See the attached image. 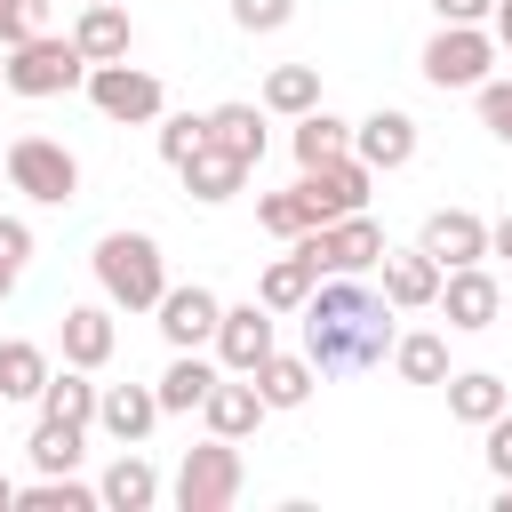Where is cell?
Listing matches in <instances>:
<instances>
[{
    "label": "cell",
    "instance_id": "6da1fadb",
    "mask_svg": "<svg viewBox=\"0 0 512 512\" xmlns=\"http://www.w3.org/2000/svg\"><path fill=\"white\" fill-rule=\"evenodd\" d=\"M296 320H304L312 376H368V368L392 360V336H400L384 288H368L360 272H320L312 296L296 304Z\"/></svg>",
    "mask_w": 512,
    "mask_h": 512
},
{
    "label": "cell",
    "instance_id": "7a4b0ae2",
    "mask_svg": "<svg viewBox=\"0 0 512 512\" xmlns=\"http://www.w3.org/2000/svg\"><path fill=\"white\" fill-rule=\"evenodd\" d=\"M88 264H96L104 304H120V312H152L160 288H168V264H160V240L152 232H104Z\"/></svg>",
    "mask_w": 512,
    "mask_h": 512
},
{
    "label": "cell",
    "instance_id": "3957f363",
    "mask_svg": "<svg viewBox=\"0 0 512 512\" xmlns=\"http://www.w3.org/2000/svg\"><path fill=\"white\" fill-rule=\"evenodd\" d=\"M240 488H248V464H240V440H200V448H184V464H176V480H168V496H176V512H232L240 504Z\"/></svg>",
    "mask_w": 512,
    "mask_h": 512
},
{
    "label": "cell",
    "instance_id": "277c9868",
    "mask_svg": "<svg viewBox=\"0 0 512 512\" xmlns=\"http://www.w3.org/2000/svg\"><path fill=\"white\" fill-rule=\"evenodd\" d=\"M0 80H8V96H64V88L88 80V56L72 48V32H32V40L8 48Z\"/></svg>",
    "mask_w": 512,
    "mask_h": 512
},
{
    "label": "cell",
    "instance_id": "5b68a950",
    "mask_svg": "<svg viewBox=\"0 0 512 512\" xmlns=\"http://www.w3.org/2000/svg\"><path fill=\"white\" fill-rule=\"evenodd\" d=\"M0 176H8L24 200H40V208L80 200V160H72L56 136H16V144H8V160H0Z\"/></svg>",
    "mask_w": 512,
    "mask_h": 512
},
{
    "label": "cell",
    "instance_id": "8992f818",
    "mask_svg": "<svg viewBox=\"0 0 512 512\" xmlns=\"http://www.w3.org/2000/svg\"><path fill=\"white\" fill-rule=\"evenodd\" d=\"M296 256H304L312 272H368V264L384 256V224H368V208H352V216H336V224H304V232H296Z\"/></svg>",
    "mask_w": 512,
    "mask_h": 512
},
{
    "label": "cell",
    "instance_id": "52a82bcc",
    "mask_svg": "<svg viewBox=\"0 0 512 512\" xmlns=\"http://www.w3.org/2000/svg\"><path fill=\"white\" fill-rule=\"evenodd\" d=\"M496 72V40L480 32V24H440L432 40H424V80L448 96V88H480Z\"/></svg>",
    "mask_w": 512,
    "mask_h": 512
},
{
    "label": "cell",
    "instance_id": "ba28073f",
    "mask_svg": "<svg viewBox=\"0 0 512 512\" xmlns=\"http://www.w3.org/2000/svg\"><path fill=\"white\" fill-rule=\"evenodd\" d=\"M88 104L104 112V120H128V128H144V120H160L168 112V96H160V80L144 72V64H88Z\"/></svg>",
    "mask_w": 512,
    "mask_h": 512
},
{
    "label": "cell",
    "instance_id": "9c48e42d",
    "mask_svg": "<svg viewBox=\"0 0 512 512\" xmlns=\"http://www.w3.org/2000/svg\"><path fill=\"white\" fill-rule=\"evenodd\" d=\"M368 184H376V168H368V160H352V152H336V160H320V168H304V176H296V200H304V216H312V224H336V216L368 208Z\"/></svg>",
    "mask_w": 512,
    "mask_h": 512
},
{
    "label": "cell",
    "instance_id": "30bf717a",
    "mask_svg": "<svg viewBox=\"0 0 512 512\" xmlns=\"http://www.w3.org/2000/svg\"><path fill=\"white\" fill-rule=\"evenodd\" d=\"M432 304L448 312V328H456V336H480V328H496V320H504V288H496L480 264L440 272V296H432Z\"/></svg>",
    "mask_w": 512,
    "mask_h": 512
},
{
    "label": "cell",
    "instance_id": "8fae6325",
    "mask_svg": "<svg viewBox=\"0 0 512 512\" xmlns=\"http://www.w3.org/2000/svg\"><path fill=\"white\" fill-rule=\"evenodd\" d=\"M208 344H216L224 376H256V360L272 352V312H264V304H224Z\"/></svg>",
    "mask_w": 512,
    "mask_h": 512
},
{
    "label": "cell",
    "instance_id": "7c38bea8",
    "mask_svg": "<svg viewBox=\"0 0 512 512\" xmlns=\"http://www.w3.org/2000/svg\"><path fill=\"white\" fill-rule=\"evenodd\" d=\"M416 248H424L440 272H456V264H480V256H488V224H480L472 208H432Z\"/></svg>",
    "mask_w": 512,
    "mask_h": 512
},
{
    "label": "cell",
    "instance_id": "4fadbf2b",
    "mask_svg": "<svg viewBox=\"0 0 512 512\" xmlns=\"http://www.w3.org/2000/svg\"><path fill=\"white\" fill-rule=\"evenodd\" d=\"M152 424H160V392H152V384H96V432H104V440L136 448Z\"/></svg>",
    "mask_w": 512,
    "mask_h": 512
},
{
    "label": "cell",
    "instance_id": "5bb4252c",
    "mask_svg": "<svg viewBox=\"0 0 512 512\" xmlns=\"http://www.w3.org/2000/svg\"><path fill=\"white\" fill-rule=\"evenodd\" d=\"M352 160H368L376 176L408 168V160H416V120H408V112H392V104H384V112H368V120L352 128Z\"/></svg>",
    "mask_w": 512,
    "mask_h": 512
},
{
    "label": "cell",
    "instance_id": "9a60e30c",
    "mask_svg": "<svg viewBox=\"0 0 512 512\" xmlns=\"http://www.w3.org/2000/svg\"><path fill=\"white\" fill-rule=\"evenodd\" d=\"M152 312H160V336H168L176 352H200V344L216 336V312H224V304L192 280V288H160V304H152Z\"/></svg>",
    "mask_w": 512,
    "mask_h": 512
},
{
    "label": "cell",
    "instance_id": "2e32d148",
    "mask_svg": "<svg viewBox=\"0 0 512 512\" xmlns=\"http://www.w3.org/2000/svg\"><path fill=\"white\" fill-rule=\"evenodd\" d=\"M200 416H208V432H216V440H248L272 408H264L256 376H216V384H208V400H200Z\"/></svg>",
    "mask_w": 512,
    "mask_h": 512
},
{
    "label": "cell",
    "instance_id": "e0dca14e",
    "mask_svg": "<svg viewBox=\"0 0 512 512\" xmlns=\"http://www.w3.org/2000/svg\"><path fill=\"white\" fill-rule=\"evenodd\" d=\"M72 48H80L88 64H120V56L136 48L128 8H120V0H88V8H80V24H72Z\"/></svg>",
    "mask_w": 512,
    "mask_h": 512
},
{
    "label": "cell",
    "instance_id": "ac0fdd59",
    "mask_svg": "<svg viewBox=\"0 0 512 512\" xmlns=\"http://www.w3.org/2000/svg\"><path fill=\"white\" fill-rule=\"evenodd\" d=\"M376 264H384V304H392V312H424V304L440 296V264H432L424 248H384Z\"/></svg>",
    "mask_w": 512,
    "mask_h": 512
},
{
    "label": "cell",
    "instance_id": "d6986e66",
    "mask_svg": "<svg viewBox=\"0 0 512 512\" xmlns=\"http://www.w3.org/2000/svg\"><path fill=\"white\" fill-rule=\"evenodd\" d=\"M176 176H184V192H192L200 208H216V200H232V192L248 184V168H240L232 152H216V144H200V152H184V160H176Z\"/></svg>",
    "mask_w": 512,
    "mask_h": 512
},
{
    "label": "cell",
    "instance_id": "ffe728a7",
    "mask_svg": "<svg viewBox=\"0 0 512 512\" xmlns=\"http://www.w3.org/2000/svg\"><path fill=\"white\" fill-rule=\"evenodd\" d=\"M112 344H120V328H112L104 304H72V312H64V360H72V368L96 376V368L112 360Z\"/></svg>",
    "mask_w": 512,
    "mask_h": 512
},
{
    "label": "cell",
    "instance_id": "44dd1931",
    "mask_svg": "<svg viewBox=\"0 0 512 512\" xmlns=\"http://www.w3.org/2000/svg\"><path fill=\"white\" fill-rule=\"evenodd\" d=\"M96 496H104L112 512H152V504H160V472H152L136 448H120V456H112V472L96 480Z\"/></svg>",
    "mask_w": 512,
    "mask_h": 512
},
{
    "label": "cell",
    "instance_id": "7402d4cb",
    "mask_svg": "<svg viewBox=\"0 0 512 512\" xmlns=\"http://www.w3.org/2000/svg\"><path fill=\"white\" fill-rule=\"evenodd\" d=\"M208 144L232 152L240 168H256V160H264V112H256V104H216V112H208Z\"/></svg>",
    "mask_w": 512,
    "mask_h": 512
},
{
    "label": "cell",
    "instance_id": "603a6c76",
    "mask_svg": "<svg viewBox=\"0 0 512 512\" xmlns=\"http://www.w3.org/2000/svg\"><path fill=\"white\" fill-rule=\"evenodd\" d=\"M312 384H320V376H312L304 352H264V360H256V392H264V408H304Z\"/></svg>",
    "mask_w": 512,
    "mask_h": 512
},
{
    "label": "cell",
    "instance_id": "cb8c5ba5",
    "mask_svg": "<svg viewBox=\"0 0 512 512\" xmlns=\"http://www.w3.org/2000/svg\"><path fill=\"white\" fill-rule=\"evenodd\" d=\"M216 376H224V368H208L200 352H176V360L160 368V384H152V392H160V416H192V408L208 400Z\"/></svg>",
    "mask_w": 512,
    "mask_h": 512
},
{
    "label": "cell",
    "instance_id": "d4e9b609",
    "mask_svg": "<svg viewBox=\"0 0 512 512\" xmlns=\"http://www.w3.org/2000/svg\"><path fill=\"white\" fill-rule=\"evenodd\" d=\"M504 408H512V384H504V376H488V368L448 376V416H456V424H488V416H504Z\"/></svg>",
    "mask_w": 512,
    "mask_h": 512
},
{
    "label": "cell",
    "instance_id": "484cf974",
    "mask_svg": "<svg viewBox=\"0 0 512 512\" xmlns=\"http://www.w3.org/2000/svg\"><path fill=\"white\" fill-rule=\"evenodd\" d=\"M296 168H320V160H336V152H352V120H336L328 104H312L304 120H296Z\"/></svg>",
    "mask_w": 512,
    "mask_h": 512
},
{
    "label": "cell",
    "instance_id": "4316f807",
    "mask_svg": "<svg viewBox=\"0 0 512 512\" xmlns=\"http://www.w3.org/2000/svg\"><path fill=\"white\" fill-rule=\"evenodd\" d=\"M40 416H64V424H96V384H88V368H48V384H40Z\"/></svg>",
    "mask_w": 512,
    "mask_h": 512
},
{
    "label": "cell",
    "instance_id": "83f0119b",
    "mask_svg": "<svg viewBox=\"0 0 512 512\" xmlns=\"http://www.w3.org/2000/svg\"><path fill=\"white\" fill-rule=\"evenodd\" d=\"M312 104H320V64H272V80H264V112L304 120Z\"/></svg>",
    "mask_w": 512,
    "mask_h": 512
},
{
    "label": "cell",
    "instance_id": "f1b7e54d",
    "mask_svg": "<svg viewBox=\"0 0 512 512\" xmlns=\"http://www.w3.org/2000/svg\"><path fill=\"white\" fill-rule=\"evenodd\" d=\"M312 280H320V272H312L296 248H288L280 264H264V280H256V304H264V312H296V304L312 296Z\"/></svg>",
    "mask_w": 512,
    "mask_h": 512
},
{
    "label": "cell",
    "instance_id": "f546056e",
    "mask_svg": "<svg viewBox=\"0 0 512 512\" xmlns=\"http://www.w3.org/2000/svg\"><path fill=\"white\" fill-rule=\"evenodd\" d=\"M392 368L408 384H448V336L416 328V336H392Z\"/></svg>",
    "mask_w": 512,
    "mask_h": 512
},
{
    "label": "cell",
    "instance_id": "4dcf8cb0",
    "mask_svg": "<svg viewBox=\"0 0 512 512\" xmlns=\"http://www.w3.org/2000/svg\"><path fill=\"white\" fill-rule=\"evenodd\" d=\"M40 384H48V352L8 336L0 344V400H40Z\"/></svg>",
    "mask_w": 512,
    "mask_h": 512
},
{
    "label": "cell",
    "instance_id": "1f68e13d",
    "mask_svg": "<svg viewBox=\"0 0 512 512\" xmlns=\"http://www.w3.org/2000/svg\"><path fill=\"white\" fill-rule=\"evenodd\" d=\"M16 504H24V512H96L104 496H96V488H80L72 472H40L32 488H16Z\"/></svg>",
    "mask_w": 512,
    "mask_h": 512
},
{
    "label": "cell",
    "instance_id": "d6a6232c",
    "mask_svg": "<svg viewBox=\"0 0 512 512\" xmlns=\"http://www.w3.org/2000/svg\"><path fill=\"white\" fill-rule=\"evenodd\" d=\"M80 440H88V424L40 416V432H32V472H72V464H80Z\"/></svg>",
    "mask_w": 512,
    "mask_h": 512
},
{
    "label": "cell",
    "instance_id": "836d02e7",
    "mask_svg": "<svg viewBox=\"0 0 512 512\" xmlns=\"http://www.w3.org/2000/svg\"><path fill=\"white\" fill-rule=\"evenodd\" d=\"M24 264H32V224H24V216H0V304L16 296Z\"/></svg>",
    "mask_w": 512,
    "mask_h": 512
},
{
    "label": "cell",
    "instance_id": "e575fe53",
    "mask_svg": "<svg viewBox=\"0 0 512 512\" xmlns=\"http://www.w3.org/2000/svg\"><path fill=\"white\" fill-rule=\"evenodd\" d=\"M208 144V112H160V160L176 168L184 152H200Z\"/></svg>",
    "mask_w": 512,
    "mask_h": 512
},
{
    "label": "cell",
    "instance_id": "d590c367",
    "mask_svg": "<svg viewBox=\"0 0 512 512\" xmlns=\"http://www.w3.org/2000/svg\"><path fill=\"white\" fill-rule=\"evenodd\" d=\"M472 96H480V128H488L496 144H512V80H496V72H488Z\"/></svg>",
    "mask_w": 512,
    "mask_h": 512
},
{
    "label": "cell",
    "instance_id": "8d00e7d4",
    "mask_svg": "<svg viewBox=\"0 0 512 512\" xmlns=\"http://www.w3.org/2000/svg\"><path fill=\"white\" fill-rule=\"evenodd\" d=\"M256 224H264V232H280V240H296L312 216H304V200H296V192H264V200H256Z\"/></svg>",
    "mask_w": 512,
    "mask_h": 512
},
{
    "label": "cell",
    "instance_id": "74e56055",
    "mask_svg": "<svg viewBox=\"0 0 512 512\" xmlns=\"http://www.w3.org/2000/svg\"><path fill=\"white\" fill-rule=\"evenodd\" d=\"M32 32H48V0H0V40L16 48V40H32Z\"/></svg>",
    "mask_w": 512,
    "mask_h": 512
},
{
    "label": "cell",
    "instance_id": "f35d334b",
    "mask_svg": "<svg viewBox=\"0 0 512 512\" xmlns=\"http://www.w3.org/2000/svg\"><path fill=\"white\" fill-rule=\"evenodd\" d=\"M296 16V0H232V24L240 32H280Z\"/></svg>",
    "mask_w": 512,
    "mask_h": 512
},
{
    "label": "cell",
    "instance_id": "ab89813d",
    "mask_svg": "<svg viewBox=\"0 0 512 512\" xmlns=\"http://www.w3.org/2000/svg\"><path fill=\"white\" fill-rule=\"evenodd\" d=\"M480 432H488V448H480V456H488V472H496V480H512V408H504V416H488Z\"/></svg>",
    "mask_w": 512,
    "mask_h": 512
},
{
    "label": "cell",
    "instance_id": "60d3db41",
    "mask_svg": "<svg viewBox=\"0 0 512 512\" xmlns=\"http://www.w3.org/2000/svg\"><path fill=\"white\" fill-rule=\"evenodd\" d=\"M440 8V24H488L496 16V0H432Z\"/></svg>",
    "mask_w": 512,
    "mask_h": 512
},
{
    "label": "cell",
    "instance_id": "b9f144b4",
    "mask_svg": "<svg viewBox=\"0 0 512 512\" xmlns=\"http://www.w3.org/2000/svg\"><path fill=\"white\" fill-rule=\"evenodd\" d=\"M488 256H512V216H504V224H488Z\"/></svg>",
    "mask_w": 512,
    "mask_h": 512
},
{
    "label": "cell",
    "instance_id": "7bdbcfd3",
    "mask_svg": "<svg viewBox=\"0 0 512 512\" xmlns=\"http://www.w3.org/2000/svg\"><path fill=\"white\" fill-rule=\"evenodd\" d=\"M496 40H504V56H512V0H496Z\"/></svg>",
    "mask_w": 512,
    "mask_h": 512
},
{
    "label": "cell",
    "instance_id": "ee69618b",
    "mask_svg": "<svg viewBox=\"0 0 512 512\" xmlns=\"http://www.w3.org/2000/svg\"><path fill=\"white\" fill-rule=\"evenodd\" d=\"M8 504H16V480H8V472H0V512H8Z\"/></svg>",
    "mask_w": 512,
    "mask_h": 512
},
{
    "label": "cell",
    "instance_id": "f6af8a7d",
    "mask_svg": "<svg viewBox=\"0 0 512 512\" xmlns=\"http://www.w3.org/2000/svg\"><path fill=\"white\" fill-rule=\"evenodd\" d=\"M496 512H512V480H504V496H496Z\"/></svg>",
    "mask_w": 512,
    "mask_h": 512
},
{
    "label": "cell",
    "instance_id": "bcb514c9",
    "mask_svg": "<svg viewBox=\"0 0 512 512\" xmlns=\"http://www.w3.org/2000/svg\"><path fill=\"white\" fill-rule=\"evenodd\" d=\"M504 312H512V288H504Z\"/></svg>",
    "mask_w": 512,
    "mask_h": 512
},
{
    "label": "cell",
    "instance_id": "7dc6e473",
    "mask_svg": "<svg viewBox=\"0 0 512 512\" xmlns=\"http://www.w3.org/2000/svg\"><path fill=\"white\" fill-rule=\"evenodd\" d=\"M0 96H8V80H0Z\"/></svg>",
    "mask_w": 512,
    "mask_h": 512
},
{
    "label": "cell",
    "instance_id": "c3c4849f",
    "mask_svg": "<svg viewBox=\"0 0 512 512\" xmlns=\"http://www.w3.org/2000/svg\"><path fill=\"white\" fill-rule=\"evenodd\" d=\"M0 160H8V144H0Z\"/></svg>",
    "mask_w": 512,
    "mask_h": 512
},
{
    "label": "cell",
    "instance_id": "681fc988",
    "mask_svg": "<svg viewBox=\"0 0 512 512\" xmlns=\"http://www.w3.org/2000/svg\"><path fill=\"white\" fill-rule=\"evenodd\" d=\"M80 8H88V0H80Z\"/></svg>",
    "mask_w": 512,
    "mask_h": 512
}]
</instances>
